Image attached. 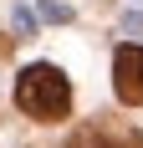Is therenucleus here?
Here are the masks:
<instances>
[{"label":"nucleus","instance_id":"2","mask_svg":"<svg viewBox=\"0 0 143 148\" xmlns=\"http://www.w3.org/2000/svg\"><path fill=\"white\" fill-rule=\"evenodd\" d=\"M67 148H143V138H138V128H128L123 118H92V123H82V128L72 133Z\"/></svg>","mask_w":143,"mask_h":148},{"label":"nucleus","instance_id":"3","mask_svg":"<svg viewBox=\"0 0 143 148\" xmlns=\"http://www.w3.org/2000/svg\"><path fill=\"white\" fill-rule=\"evenodd\" d=\"M113 92L128 107H143V46H118V56H113Z\"/></svg>","mask_w":143,"mask_h":148},{"label":"nucleus","instance_id":"5","mask_svg":"<svg viewBox=\"0 0 143 148\" xmlns=\"http://www.w3.org/2000/svg\"><path fill=\"white\" fill-rule=\"evenodd\" d=\"M41 15H46V21H72V10H67V5H56V0H46Z\"/></svg>","mask_w":143,"mask_h":148},{"label":"nucleus","instance_id":"4","mask_svg":"<svg viewBox=\"0 0 143 148\" xmlns=\"http://www.w3.org/2000/svg\"><path fill=\"white\" fill-rule=\"evenodd\" d=\"M15 31H21V36H31V31H36V15H31L26 5H21V10H15Z\"/></svg>","mask_w":143,"mask_h":148},{"label":"nucleus","instance_id":"1","mask_svg":"<svg viewBox=\"0 0 143 148\" xmlns=\"http://www.w3.org/2000/svg\"><path fill=\"white\" fill-rule=\"evenodd\" d=\"M15 107H21L26 118H36V123H61L72 112V82H67V72L51 66V61L26 66V72L15 77Z\"/></svg>","mask_w":143,"mask_h":148}]
</instances>
